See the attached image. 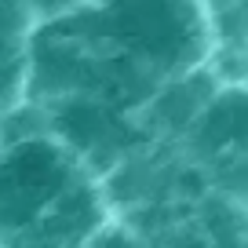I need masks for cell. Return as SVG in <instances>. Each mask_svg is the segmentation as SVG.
Returning a JSON list of instances; mask_svg holds the SVG:
<instances>
[{
    "mask_svg": "<svg viewBox=\"0 0 248 248\" xmlns=\"http://www.w3.org/2000/svg\"><path fill=\"white\" fill-rule=\"evenodd\" d=\"M186 139L204 164L248 157V84L216 88L186 128Z\"/></svg>",
    "mask_w": 248,
    "mask_h": 248,
    "instance_id": "cell-3",
    "label": "cell"
},
{
    "mask_svg": "<svg viewBox=\"0 0 248 248\" xmlns=\"http://www.w3.org/2000/svg\"><path fill=\"white\" fill-rule=\"evenodd\" d=\"M30 248H66V245H47V241H40V245H30Z\"/></svg>",
    "mask_w": 248,
    "mask_h": 248,
    "instance_id": "cell-5",
    "label": "cell"
},
{
    "mask_svg": "<svg viewBox=\"0 0 248 248\" xmlns=\"http://www.w3.org/2000/svg\"><path fill=\"white\" fill-rule=\"evenodd\" d=\"M77 183L73 164L51 142H18L0 157V230H37Z\"/></svg>",
    "mask_w": 248,
    "mask_h": 248,
    "instance_id": "cell-1",
    "label": "cell"
},
{
    "mask_svg": "<svg viewBox=\"0 0 248 248\" xmlns=\"http://www.w3.org/2000/svg\"><path fill=\"white\" fill-rule=\"evenodd\" d=\"M113 26L154 70H186L201 59L204 18L194 0H124Z\"/></svg>",
    "mask_w": 248,
    "mask_h": 248,
    "instance_id": "cell-2",
    "label": "cell"
},
{
    "mask_svg": "<svg viewBox=\"0 0 248 248\" xmlns=\"http://www.w3.org/2000/svg\"><path fill=\"white\" fill-rule=\"evenodd\" d=\"M11 84V70H8V55L0 51V99H4V92H8Z\"/></svg>",
    "mask_w": 248,
    "mask_h": 248,
    "instance_id": "cell-4",
    "label": "cell"
}]
</instances>
